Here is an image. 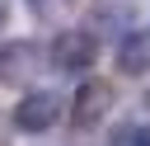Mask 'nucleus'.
Segmentation results:
<instances>
[{"mask_svg":"<svg viewBox=\"0 0 150 146\" xmlns=\"http://www.w3.org/2000/svg\"><path fill=\"white\" fill-rule=\"evenodd\" d=\"M117 71L127 75H150V33H127L117 42Z\"/></svg>","mask_w":150,"mask_h":146,"instance_id":"423d86ee","label":"nucleus"},{"mask_svg":"<svg viewBox=\"0 0 150 146\" xmlns=\"http://www.w3.org/2000/svg\"><path fill=\"white\" fill-rule=\"evenodd\" d=\"M42 66V47L28 38H5L0 42V85H28Z\"/></svg>","mask_w":150,"mask_h":146,"instance_id":"7ed1b4c3","label":"nucleus"},{"mask_svg":"<svg viewBox=\"0 0 150 146\" xmlns=\"http://www.w3.org/2000/svg\"><path fill=\"white\" fill-rule=\"evenodd\" d=\"M94 57H98V38L89 33V28H61L56 38H52V47H47V61H52V71L56 75H84L89 66H94Z\"/></svg>","mask_w":150,"mask_h":146,"instance_id":"f257e3e1","label":"nucleus"},{"mask_svg":"<svg viewBox=\"0 0 150 146\" xmlns=\"http://www.w3.org/2000/svg\"><path fill=\"white\" fill-rule=\"evenodd\" d=\"M28 9H33L38 19H61V9H66V0H28Z\"/></svg>","mask_w":150,"mask_h":146,"instance_id":"6e6552de","label":"nucleus"},{"mask_svg":"<svg viewBox=\"0 0 150 146\" xmlns=\"http://www.w3.org/2000/svg\"><path fill=\"white\" fill-rule=\"evenodd\" d=\"M108 146H150V127L145 122H122V127H112Z\"/></svg>","mask_w":150,"mask_h":146,"instance_id":"0eeeda50","label":"nucleus"},{"mask_svg":"<svg viewBox=\"0 0 150 146\" xmlns=\"http://www.w3.org/2000/svg\"><path fill=\"white\" fill-rule=\"evenodd\" d=\"M112 104H117V94H112L108 80H84L75 89V99H70V122L75 127H98L112 113Z\"/></svg>","mask_w":150,"mask_h":146,"instance_id":"20e7f679","label":"nucleus"},{"mask_svg":"<svg viewBox=\"0 0 150 146\" xmlns=\"http://www.w3.org/2000/svg\"><path fill=\"white\" fill-rule=\"evenodd\" d=\"M5 19H9V0H0V24H5Z\"/></svg>","mask_w":150,"mask_h":146,"instance_id":"1a4fd4ad","label":"nucleus"},{"mask_svg":"<svg viewBox=\"0 0 150 146\" xmlns=\"http://www.w3.org/2000/svg\"><path fill=\"white\" fill-rule=\"evenodd\" d=\"M131 24H136V5H131V0H94L84 28H89L94 38H108V42L117 38V42H122L127 33H136Z\"/></svg>","mask_w":150,"mask_h":146,"instance_id":"39448f33","label":"nucleus"},{"mask_svg":"<svg viewBox=\"0 0 150 146\" xmlns=\"http://www.w3.org/2000/svg\"><path fill=\"white\" fill-rule=\"evenodd\" d=\"M145 108H150V94H145Z\"/></svg>","mask_w":150,"mask_h":146,"instance_id":"9d476101","label":"nucleus"},{"mask_svg":"<svg viewBox=\"0 0 150 146\" xmlns=\"http://www.w3.org/2000/svg\"><path fill=\"white\" fill-rule=\"evenodd\" d=\"M61 113H66V104H61L52 89H28V94L19 99V108H14V127L28 132V137H38V132L56 127Z\"/></svg>","mask_w":150,"mask_h":146,"instance_id":"f03ea898","label":"nucleus"}]
</instances>
